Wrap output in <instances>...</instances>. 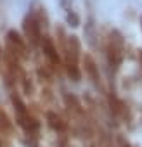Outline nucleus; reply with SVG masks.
<instances>
[{
    "label": "nucleus",
    "mask_w": 142,
    "mask_h": 147,
    "mask_svg": "<svg viewBox=\"0 0 142 147\" xmlns=\"http://www.w3.org/2000/svg\"><path fill=\"white\" fill-rule=\"evenodd\" d=\"M0 147H2V145H0Z\"/></svg>",
    "instance_id": "nucleus-15"
},
{
    "label": "nucleus",
    "mask_w": 142,
    "mask_h": 147,
    "mask_svg": "<svg viewBox=\"0 0 142 147\" xmlns=\"http://www.w3.org/2000/svg\"><path fill=\"white\" fill-rule=\"evenodd\" d=\"M5 50L12 52L21 61H26L30 57V45L24 36H21V33H18L16 30H9L5 35Z\"/></svg>",
    "instance_id": "nucleus-5"
},
{
    "label": "nucleus",
    "mask_w": 142,
    "mask_h": 147,
    "mask_svg": "<svg viewBox=\"0 0 142 147\" xmlns=\"http://www.w3.org/2000/svg\"><path fill=\"white\" fill-rule=\"evenodd\" d=\"M140 26H142V19H140Z\"/></svg>",
    "instance_id": "nucleus-14"
},
{
    "label": "nucleus",
    "mask_w": 142,
    "mask_h": 147,
    "mask_svg": "<svg viewBox=\"0 0 142 147\" xmlns=\"http://www.w3.org/2000/svg\"><path fill=\"white\" fill-rule=\"evenodd\" d=\"M55 36H57V49L62 57V69L73 82H80L82 78V45H80L78 36L68 35L64 28L61 26L55 30Z\"/></svg>",
    "instance_id": "nucleus-1"
},
{
    "label": "nucleus",
    "mask_w": 142,
    "mask_h": 147,
    "mask_svg": "<svg viewBox=\"0 0 142 147\" xmlns=\"http://www.w3.org/2000/svg\"><path fill=\"white\" fill-rule=\"evenodd\" d=\"M4 64V50H2V45H0V66Z\"/></svg>",
    "instance_id": "nucleus-13"
},
{
    "label": "nucleus",
    "mask_w": 142,
    "mask_h": 147,
    "mask_svg": "<svg viewBox=\"0 0 142 147\" xmlns=\"http://www.w3.org/2000/svg\"><path fill=\"white\" fill-rule=\"evenodd\" d=\"M57 147H73V145H71V142L68 140L66 135H59V138H57Z\"/></svg>",
    "instance_id": "nucleus-11"
},
{
    "label": "nucleus",
    "mask_w": 142,
    "mask_h": 147,
    "mask_svg": "<svg viewBox=\"0 0 142 147\" xmlns=\"http://www.w3.org/2000/svg\"><path fill=\"white\" fill-rule=\"evenodd\" d=\"M109 109H111V113L114 114V118H118V119H128V121H130L128 106H125V102H121V100L114 95V92L109 94Z\"/></svg>",
    "instance_id": "nucleus-8"
},
{
    "label": "nucleus",
    "mask_w": 142,
    "mask_h": 147,
    "mask_svg": "<svg viewBox=\"0 0 142 147\" xmlns=\"http://www.w3.org/2000/svg\"><path fill=\"white\" fill-rule=\"evenodd\" d=\"M104 54H106V61L108 66L113 73H116L125 59V38L118 30H111L106 35L104 40Z\"/></svg>",
    "instance_id": "nucleus-3"
},
{
    "label": "nucleus",
    "mask_w": 142,
    "mask_h": 147,
    "mask_svg": "<svg viewBox=\"0 0 142 147\" xmlns=\"http://www.w3.org/2000/svg\"><path fill=\"white\" fill-rule=\"evenodd\" d=\"M47 125L55 131V133H59V135H66L68 133V130H69V126H68V123L57 114V113H52V111H49L47 113Z\"/></svg>",
    "instance_id": "nucleus-9"
},
{
    "label": "nucleus",
    "mask_w": 142,
    "mask_h": 147,
    "mask_svg": "<svg viewBox=\"0 0 142 147\" xmlns=\"http://www.w3.org/2000/svg\"><path fill=\"white\" fill-rule=\"evenodd\" d=\"M49 19L45 14V7L35 4L30 12L26 14V18L23 19V33H24V40L28 42V45L31 49H38L42 43V30L47 26Z\"/></svg>",
    "instance_id": "nucleus-2"
},
{
    "label": "nucleus",
    "mask_w": 142,
    "mask_h": 147,
    "mask_svg": "<svg viewBox=\"0 0 142 147\" xmlns=\"http://www.w3.org/2000/svg\"><path fill=\"white\" fill-rule=\"evenodd\" d=\"M82 73H85V76L89 78V82L101 92H104V82H102V75L101 69L95 62V59L90 54L82 55Z\"/></svg>",
    "instance_id": "nucleus-7"
},
{
    "label": "nucleus",
    "mask_w": 142,
    "mask_h": 147,
    "mask_svg": "<svg viewBox=\"0 0 142 147\" xmlns=\"http://www.w3.org/2000/svg\"><path fill=\"white\" fill-rule=\"evenodd\" d=\"M40 49L49 62V67L52 71H61L62 69V57H61V52L57 49V43L54 42V38H50L49 35H43L42 36V43H40Z\"/></svg>",
    "instance_id": "nucleus-6"
},
{
    "label": "nucleus",
    "mask_w": 142,
    "mask_h": 147,
    "mask_svg": "<svg viewBox=\"0 0 142 147\" xmlns=\"http://www.w3.org/2000/svg\"><path fill=\"white\" fill-rule=\"evenodd\" d=\"M0 133L5 137H12L14 135V123L11 121L9 114L0 107Z\"/></svg>",
    "instance_id": "nucleus-10"
},
{
    "label": "nucleus",
    "mask_w": 142,
    "mask_h": 147,
    "mask_svg": "<svg viewBox=\"0 0 142 147\" xmlns=\"http://www.w3.org/2000/svg\"><path fill=\"white\" fill-rule=\"evenodd\" d=\"M11 102H12V107H14V113H16V121L18 125L23 128V131L30 137H37L38 131H40V121L30 113L28 106L23 102L21 95L12 92L11 94Z\"/></svg>",
    "instance_id": "nucleus-4"
},
{
    "label": "nucleus",
    "mask_w": 142,
    "mask_h": 147,
    "mask_svg": "<svg viewBox=\"0 0 142 147\" xmlns=\"http://www.w3.org/2000/svg\"><path fill=\"white\" fill-rule=\"evenodd\" d=\"M120 145H121V147H135V145H132L130 142H126V140H123V138L120 140Z\"/></svg>",
    "instance_id": "nucleus-12"
}]
</instances>
